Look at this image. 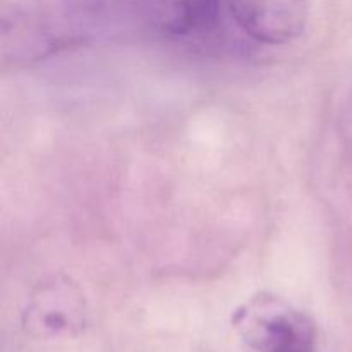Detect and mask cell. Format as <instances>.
Instances as JSON below:
<instances>
[{
    "instance_id": "obj_1",
    "label": "cell",
    "mask_w": 352,
    "mask_h": 352,
    "mask_svg": "<svg viewBox=\"0 0 352 352\" xmlns=\"http://www.w3.org/2000/svg\"><path fill=\"white\" fill-rule=\"evenodd\" d=\"M232 327L256 352H315V323L274 294H258L234 311Z\"/></svg>"
},
{
    "instance_id": "obj_2",
    "label": "cell",
    "mask_w": 352,
    "mask_h": 352,
    "mask_svg": "<svg viewBox=\"0 0 352 352\" xmlns=\"http://www.w3.org/2000/svg\"><path fill=\"white\" fill-rule=\"evenodd\" d=\"M86 325V306L74 285L48 282L34 291L23 316L26 333L38 340H55L74 337Z\"/></svg>"
},
{
    "instance_id": "obj_3",
    "label": "cell",
    "mask_w": 352,
    "mask_h": 352,
    "mask_svg": "<svg viewBox=\"0 0 352 352\" xmlns=\"http://www.w3.org/2000/svg\"><path fill=\"white\" fill-rule=\"evenodd\" d=\"M226 3L244 34L267 45L294 41L309 19V0H226Z\"/></svg>"
},
{
    "instance_id": "obj_4",
    "label": "cell",
    "mask_w": 352,
    "mask_h": 352,
    "mask_svg": "<svg viewBox=\"0 0 352 352\" xmlns=\"http://www.w3.org/2000/svg\"><path fill=\"white\" fill-rule=\"evenodd\" d=\"M144 19L165 36H195L217 26L226 0H138Z\"/></svg>"
}]
</instances>
